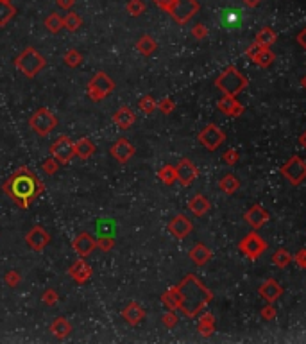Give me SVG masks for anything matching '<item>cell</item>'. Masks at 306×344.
Masks as SVG:
<instances>
[{
  "label": "cell",
  "mask_w": 306,
  "mask_h": 344,
  "mask_svg": "<svg viewBox=\"0 0 306 344\" xmlns=\"http://www.w3.org/2000/svg\"><path fill=\"white\" fill-rule=\"evenodd\" d=\"M197 11V4H195V0H176L174 2V6L170 7L169 13L172 14L174 20L177 22H187L188 18L192 16V14Z\"/></svg>",
  "instance_id": "obj_9"
},
{
  "label": "cell",
  "mask_w": 306,
  "mask_h": 344,
  "mask_svg": "<svg viewBox=\"0 0 306 344\" xmlns=\"http://www.w3.org/2000/svg\"><path fill=\"white\" fill-rule=\"evenodd\" d=\"M95 248H97V240H93L92 235L88 233H79L77 238L74 240V249L81 258H86Z\"/></svg>",
  "instance_id": "obj_10"
},
{
  "label": "cell",
  "mask_w": 306,
  "mask_h": 344,
  "mask_svg": "<svg viewBox=\"0 0 306 344\" xmlns=\"http://www.w3.org/2000/svg\"><path fill=\"white\" fill-rule=\"evenodd\" d=\"M2 192L20 208L27 210L45 192V185L39 181L34 171L22 165L11 174L2 185Z\"/></svg>",
  "instance_id": "obj_1"
},
{
  "label": "cell",
  "mask_w": 306,
  "mask_h": 344,
  "mask_svg": "<svg viewBox=\"0 0 306 344\" xmlns=\"http://www.w3.org/2000/svg\"><path fill=\"white\" fill-rule=\"evenodd\" d=\"M97 235L99 237H115V222L111 219H99L95 222Z\"/></svg>",
  "instance_id": "obj_20"
},
{
  "label": "cell",
  "mask_w": 306,
  "mask_h": 344,
  "mask_svg": "<svg viewBox=\"0 0 306 344\" xmlns=\"http://www.w3.org/2000/svg\"><path fill=\"white\" fill-rule=\"evenodd\" d=\"M113 90H115V83L109 79V75L106 72H97L88 81V86H86V93L95 103H99L106 95H109Z\"/></svg>",
  "instance_id": "obj_5"
},
{
  "label": "cell",
  "mask_w": 306,
  "mask_h": 344,
  "mask_svg": "<svg viewBox=\"0 0 306 344\" xmlns=\"http://www.w3.org/2000/svg\"><path fill=\"white\" fill-rule=\"evenodd\" d=\"M169 230L172 231V233L176 235V237L183 238V237H187L188 231H190V222H188V220L185 219L183 215H177L176 219H174L172 222H170Z\"/></svg>",
  "instance_id": "obj_16"
},
{
  "label": "cell",
  "mask_w": 306,
  "mask_h": 344,
  "mask_svg": "<svg viewBox=\"0 0 306 344\" xmlns=\"http://www.w3.org/2000/svg\"><path fill=\"white\" fill-rule=\"evenodd\" d=\"M14 14H16V7L9 0H0V27H4Z\"/></svg>",
  "instance_id": "obj_19"
},
{
  "label": "cell",
  "mask_w": 306,
  "mask_h": 344,
  "mask_svg": "<svg viewBox=\"0 0 306 344\" xmlns=\"http://www.w3.org/2000/svg\"><path fill=\"white\" fill-rule=\"evenodd\" d=\"M170 172H174V169L165 167L161 172H159V177H161V179L165 181V183H172V181H174V177H176V174H172V176H170Z\"/></svg>",
  "instance_id": "obj_32"
},
{
  "label": "cell",
  "mask_w": 306,
  "mask_h": 344,
  "mask_svg": "<svg viewBox=\"0 0 306 344\" xmlns=\"http://www.w3.org/2000/svg\"><path fill=\"white\" fill-rule=\"evenodd\" d=\"M126 9H127V13H129L131 16H140V14L145 11V6H144V2H141V0H129V2H127V6H126Z\"/></svg>",
  "instance_id": "obj_25"
},
{
  "label": "cell",
  "mask_w": 306,
  "mask_h": 344,
  "mask_svg": "<svg viewBox=\"0 0 306 344\" xmlns=\"http://www.w3.org/2000/svg\"><path fill=\"white\" fill-rule=\"evenodd\" d=\"M75 4V0H57V6L63 9H72V6Z\"/></svg>",
  "instance_id": "obj_34"
},
{
  "label": "cell",
  "mask_w": 306,
  "mask_h": 344,
  "mask_svg": "<svg viewBox=\"0 0 306 344\" xmlns=\"http://www.w3.org/2000/svg\"><path fill=\"white\" fill-rule=\"evenodd\" d=\"M63 59H65V65H67V67H72V68L79 67V65L83 63V56H81V52H79V50H75V49L68 50V52L65 54Z\"/></svg>",
  "instance_id": "obj_23"
},
{
  "label": "cell",
  "mask_w": 306,
  "mask_h": 344,
  "mask_svg": "<svg viewBox=\"0 0 306 344\" xmlns=\"http://www.w3.org/2000/svg\"><path fill=\"white\" fill-rule=\"evenodd\" d=\"M25 244L36 253H42L50 244V233L43 226H34L25 235Z\"/></svg>",
  "instance_id": "obj_7"
},
{
  "label": "cell",
  "mask_w": 306,
  "mask_h": 344,
  "mask_svg": "<svg viewBox=\"0 0 306 344\" xmlns=\"http://www.w3.org/2000/svg\"><path fill=\"white\" fill-rule=\"evenodd\" d=\"M42 169H43V172L45 174H49V176H52V174H56L57 171H59V164H57L56 160H54L52 156L49 158V160H45L42 164Z\"/></svg>",
  "instance_id": "obj_27"
},
{
  "label": "cell",
  "mask_w": 306,
  "mask_h": 344,
  "mask_svg": "<svg viewBox=\"0 0 306 344\" xmlns=\"http://www.w3.org/2000/svg\"><path fill=\"white\" fill-rule=\"evenodd\" d=\"M115 246V237H99L97 240V248H100L102 251H109Z\"/></svg>",
  "instance_id": "obj_29"
},
{
  "label": "cell",
  "mask_w": 306,
  "mask_h": 344,
  "mask_svg": "<svg viewBox=\"0 0 306 344\" xmlns=\"http://www.w3.org/2000/svg\"><path fill=\"white\" fill-rule=\"evenodd\" d=\"M138 50H140L144 56H149V54L152 52V50L156 49V43L154 39L151 38V36H144V38H140V42H138Z\"/></svg>",
  "instance_id": "obj_24"
},
{
  "label": "cell",
  "mask_w": 306,
  "mask_h": 344,
  "mask_svg": "<svg viewBox=\"0 0 306 344\" xmlns=\"http://www.w3.org/2000/svg\"><path fill=\"white\" fill-rule=\"evenodd\" d=\"M220 20L226 27H235V25L238 27L240 22H242V11L240 9H228V11L222 13Z\"/></svg>",
  "instance_id": "obj_17"
},
{
  "label": "cell",
  "mask_w": 306,
  "mask_h": 344,
  "mask_svg": "<svg viewBox=\"0 0 306 344\" xmlns=\"http://www.w3.org/2000/svg\"><path fill=\"white\" fill-rule=\"evenodd\" d=\"M22 281V276L18 271H9V273L6 274V284L9 285V287H18Z\"/></svg>",
  "instance_id": "obj_28"
},
{
  "label": "cell",
  "mask_w": 306,
  "mask_h": 344,
  "mask_svg": "<svg viewBox=\"0 0 306 344\" xmlns=\"http://www.w3.org/2000/svg\"><path fill=\"white\" fill-rule=\"evenodd\" d=\"M42 301L45 303V305L52 307V305H56V303L59 301V294H57L54 289H47V291L42 294Z\"/></svg>",
  "instance_id": "obj_26"
},
{
  "label": "cell",
  "mask_w": 306,
  "mask_h": 344,
  "mask_svg": "<svg viewBox=\"0 0 306 344\" xmlns=\"http://www.w3.org/2000/svg\"><path fill=\"white\" fill-rule=\"evenodd\" d=\"M95 144L90 138H81L79 142H75V156H79L81 160H90L95 154Z\"/></svg>",
  "instance_id": "obj_14"
},
{
  "label": "cell",
  "mask_w": 306,
  "mask_h": 344,
  "mask_svg": "<svg viewBox=\"0 0 306 344\" xmlns=\"http://www.w3.org/2000/svg\"><path fill=\"white\" fill-rule=\"evenodd\" d=\"M50 156L59 165H67L75 156V142H72L68 136H61L50 146Z\"/></svg>",
  "instance_id": "obj_6"
},
{
  "label": "cell",
  "mask_w": 306,
  "mask_h": 344,
  "mask_svg": "<svg viewBox=\"0 0 306 344\" xmlns=\"http://www.w3.org/2000/svg\"><path fill=\"white\" fill-rule=\"evenodd\" d=\"M45 27L49 29L52 34L59 32L61 29L65 27V25H63V16H61V14H57V13H50L49 16H47V20H45Z\"/></svg>",
  "instance_id": "obj_21"
},
{
  "label": "cell",
  "mask_w": 306,
  "mask_h": 344,
  "mask_svg": "<svg viewBox=\"0 0 306 344\" xmlns=\"http://www.w3.org/2000/svg\"><path fill=\"white\" fill-rule=\"evenodd\" d=\"M50 332L56 335L57 339H65L70 335L72 332V325L67 321V317H57L52 325H50Z\"/></svg>",
  "instance_id": "obj_15"
},
{
  "label": "cell",
  "mask_w": 306,
  "mask_h": 344,
  "mask_svg": "<svg viewBox=\"0 0 306 344\" xmlns=\"http://www.w3.org/2000/svg\"><path fill=\"white\" fill-rule=\"evenodd\" d=\"M176 176L179 177L183 183H190V181L195 177V169L192 167L190 161L185 160V161H181L179 167L176 169Z\"/></svg>",
  "instance_id": "obj_18"
},
{
  "label": "cell",
  "mask_w": 306,
  "mask_h": 344,
  "mask_svg": "<svg viewBox=\"0 0 306 344\" xmlns=\"http://www.w3.org/2000/svg\"><path fill=\"white\" fill-rule=\"evenodd\" d=\"M161 110H163V111H169V110H170V100H163Z\"/></svg>",
  "instance_id": "obj_35"
},
{
  "label": "cell",
  "mask_w": 306,
  "mask_h": 344,
  "mask_svg": "<svg viewBox=\"0 0 306 344\" xmlns=\"http://www.w3.org/2000/svg\"><path fill=\"white\" fill-rule=\"evenodd\" d=\"M190 256H192V258H194L197 264H202L204 260H206V253H204V248H202V246H197V248H195L194 251L190 253Z\"/></svg>",
  "instance_id": "obj_31"
},
{
  "label": "cell",
  "mask_w": 306,
  "mask_h": 344,
  "mask_svg": "<svg viewBox=\"0 0 306 344\" xmlns=\"http://www.w3.org/2000/svg\"><path fill=\"white\" fill-rule=\"evenodd\" d=\"M134 120H136V117H134L133 110L127 106L118 108V110L115 111V115H113V122H115L120 129H127L129 126L134 124Z\"/></svg>",
  "instance_id": "obj_12"
},
{
  "label": "cell",
  "mask_w": 306,
  "mask_h": 344,
  "mask_svg": "<svg viewBox=\"0 0 306 344\" xmlns=\"http://www.w3.org/2000/svg\"><path fill=\"white\" fill-rule=\"evenodd\" d=\"M138 106H140V110L145 111V113H151V111L154 110L156 103L152 100V97L147 95V97H144V99H140V104H138Z\"/></svg>",
  "instance_id": "obj_30"
},
{
  "label": "cell",
  "mask_w": 306,
  "mask_h": 344,
  "mask_svg": "<svg viewBox=\"0 0 306 344\" xmlns=\"http://www.w3.org/2000/svg\"><path fill=\"white\" fill-rule=\"evenodd\" d=\"M122 317L129 325H138L145 317V312L141 310V307L138 305V303L133 301V303H129V305H127L126 309L122 310Z\"/></svg>",
  "instance_id": "obj_13"
},
{
  "label": "cell",
  "mask_w": 306,
  "mask_h": 344,
  "mask_svg": "<svg viewBox=\"0 0 306 344\" xmlns=\"http://www.w3.org/2000/svg\"><path fill=\"white\" fill-rule=\"evenodd\" d=\"M156 4H158L159 7H161V9H165L167 13H169L170 11V7L174 6V2H176V0H154Z\"/></svg>",
  "instance_id": "obj_33"
},
{
  "label": "cell",
  "mask_w": 306,
  "mask_h": 344,
  "mask_svg": "<svg viewBox=\"0 0 306 344\" xmlns=\"http://www.w3.org/2000/svg\"><path fill=\"white\" fill-rule=\"evenodd\" d=\"M68 274L72 276V280H75L77 284H85L88 281V278L92 276V267L86 264V260H77L70 266Z\"/></svg>",
  "instance_id": "obj_11"
},
{
  "label": "cell",
  "mask_w": 306,
  "mask_h": 344,
  "mask_svg": "<svg viewBox=\"0 0 306 344\" xmlns=\"http://www.w3.org/2000/svg\"><path fill=\"white\" fill-rule=\"evenodd\" d=\"M170 296H172V307H181L185 314L188 316H195L197 310L201 309L206 301L208 294L206 291L202 289V285L195 280L194 276H187L183 280V284L176 289V291H170Z\"/></svg>",
  "instance_id": "obj_2"
},
{
  "label": "cell",
  "mask_w": 306,
  "mask_h": 344,
  "mask_svg": "<svg viewBox=\"0 0 306 344\" xmlns=\"http://www.w3.org/2000/svg\"><path fill=\"white\" fill-rule=\"evenodd\" d=\"M14 67L25 75V77L32 79L43 70L45 67V57L34 49V47H25L18 57L14 59Z\"/></svg>",
  "instance_id": "obj_3"
},
{
  "label": "cell",
  "mask_w": 306,
  "mask_h": 344,
  "mask_svg": "<svg viewBox=\"0 0 306 344\" xmlns=\"http://www.w3.org/2000/svg\"><path fill=\"white\" fill-rule=\"evenodd\" d=\"M29 126L38 136H47L52 133V129L57 126V117L47 108H39L38 111H34L31 118H29Z\"/></svg>",
  "instance_id": "obj_4"
},
{
  "label": "cell",
  "mask_w": 306,
  "mask_h": 344,
  "mask_svg": "<svg viewBox=\"0 0 306 344\" xmlns=\"http://www.w3.org/2000/svg\"><path fill=\"white\" fill-rule=\"evenodd\" d=\"M81 16L77 13H68L67 16H63V25L68 29L70 32H75L79 27H81Z\"/></svg>",
  "instance_id": "obj_22"
},
{
  "label": "cell",
  "mask_w": 306,
  "mask_h": 344,
  "mask_svg": "<svg viewBox=\"0 0 306 344\" xmlns=\"http://www.w3.org/2000/svg\"><path fill=\"white\" fill-rule=\"evenodd\" d=\"M134 153H136L134 146L126 138H118L111 146V149H109V154H111L118 164H126V161H129L131 158L134 156Z\"/></svg>",
  "instance_id": "obj_8"
}]
</instances>
